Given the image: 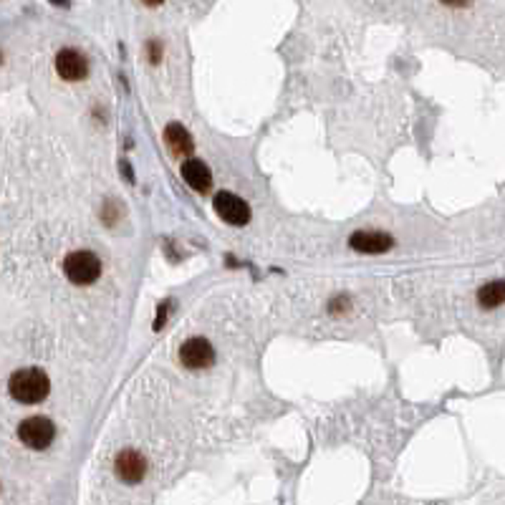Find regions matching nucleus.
Returning a JSON list of instances; mask_svg holds the SVG:
<instances>
[{
	"label": "nucleus",
	"instance_id": "9",
	"mask_svg": "<svg viewBox=\"0 0 505 505\" xmlns=\"http://www.w3.org/2000/svg\"><path fill=\"white\" fill-rule=\"evenodd\" d=\"M182 177L185 182L192 190L197 192H208L210 185H213V172H210V167L200 160H185L182 162Z\"/></svg>",
	"mask_w": 505,
	"mask_h": 505
},
{
	"label": "nucleus",
	"instance_id": "8",
	"mask_svg": "<svg viewBox=\"0 0 505 505\" xmlns=\"http://www.w3.org/2000/svg\"><path fill=\"white\" fill-rule=\"evenodd\" d=\"M349 245H351L354 250H359V253H372V256H376V253H387V250L395 245V240H392V235H387V233L364 230V233H354Z\"/></svg>",
	"mask_w": 505,
	"mask_h": 505
},
{
	"label": "nucleus",
	"instance_id": "7",
	"mask_svg": "<svg viewBox=\"0 0 505 505\" xmlns=\"http://www.w3.org/2000/svg\"><path fill=\"white\" fill-rule=\"evenodd\" d=\"M114 470H117L119 480H124L126 485H137L147 475V460L137 450H122Z\"/></svg>",
	"mask_w": 505,
	"mask_h": 505
},
{
	"label": "nucleus",
	"instance_id": "5",
	"mask_svg": "<svg viewBox=\"0 0 505 505\" xmlns=\"http://www.w3.org/2000/svg\"><path fill=\"white\" fill-rule=\"evenodd\" d=\"M215 213L220 215L228 225H248V220H250L248 202L240 200V197L233 192H220L215 197Z\"/></svg>",
	"mask_w": 505,
	"mask_h": 505
},
{
	"label": "nucleus",
	"instance_id": "2",
	"mask_svg": "<svg viewBox=\"0 0 505 505\" xmlns=\"http://www.w3.org/2000/svg\"><path fill=\"white\" fill-rule=\"evenodd\" d=\"M63 273L71 283L76 285H91L101 276V260L91 250H74L63 260Z\"/></svg>",
	"mask_w": 505,
	"mask_h": 505
},
{
	"label": "nucleus",
	"instance_id": "6",
	"mask_svg": "<svg viewBox=\"0 0 505 505\" xmlns=\"http://www.w3.org/2000/svg\"><path fill=\"white\" fill-rule=\"evenodd\" d=\"M56 71L63 81H83L89 74V63L76 49H63L56 56Z\"/></svg>",
	"mask_w": 505,
	"mask_h": 505
},
{
	"label": "nucleus",
	"instance_id": "11",
	"mask_svg": "<svg viewBox=\"0 0 505 505\" xmlns=\"http://www.w3.org/2000/svg\"><path fill=\"white\" fill-rule=\"evenodd\" d=\"M478 304L483 306V308H498V306L505 304V281L503 278L490 281V283H485L483 288H480Z\"/></svg>",
	"mask_w": 505,
	"mask_h": 505
},
{
	"label": "nucleus",
	"instance_id": "3",
	"mask_svg": "<svg viewBox=\"0 0 505 505\" xmlns=\"http://www.w3.org/2000/svg\"><path fill=\"white\" fill-rule=\"evenodd\" d=\"M18 437L31 450H46L56 437V427L49 417H28L18 424Z\"/></svg>",
	"mask_w": 505,
	"mask_h": 505
},
{
	"label": "nucleus",
	"instance_id": "10",
	"mask_svg": "<svg viewBox=\"0 0 505 505\" xmlns=\"http://www.w3.org/2000/svg\"><path fill=\"white\" fill-rule=\"evenodd\" d=\"M165 144L169 147V152H172L174 157H190L194 149L192 137H190V132H187L182 124H167ZM190 160H192V157H190Z\"/></svg>",
	"mask_w": 505,
	"mask_h": 505
},
{
	"label": "nucleus",
	"instance_id": "1",
	"mask_svg": "<svg viewBox=\"0 0 505 505\" xmlns=\"http://www.w3.org/2000/svg\"><path fill=\"white\" fill-rule=\"evenodd\" d=\"M8 389H10V397L21 404H38L49 397L51 392V381L49 374L43 369H18V372L10 376L8 381Z\"/></svg>",
	"mask_w": 505,
	"mask_h": 505
},
{
	"label": "nucleus",
	"instance_id": "4",
	"mask_svg": "<svg viewBox=\"0 0 505 505\" xmlns=\"http://www.w3.org/2000/svg\"><path fill=\"white\" fill-rule=\"evenodd\" d=\"M180 361H182V367H187V369L213 367V361H215L213 344H210L208 339H200V336L187 339L185 344L180 346Z\"/></svg>",
	"mask_w": 505,
	"mask_h": 505
}]
</instances>
